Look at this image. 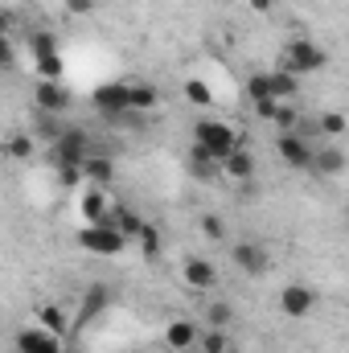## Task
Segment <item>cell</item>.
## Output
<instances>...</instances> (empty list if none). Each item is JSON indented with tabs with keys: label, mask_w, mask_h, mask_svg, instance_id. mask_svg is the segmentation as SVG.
Instances as JSON below:
<instances>
[{
	"label": "cell",
	"mask_w": 349,
	"mask_h": 353,
	"mask_svg": "<svg viewBox=\"0 0 349 353\" xmlns=\"http://www.w3.org/2000/svg\"><path fill=\"white\" fill-rule=\"evenodd\" d=\"M54 157H58V165H83L87 161V136L83 132H62L58 140H54Z\"/></svg>",
	"instance_id": "cell-10"
},
{
	"label": "cell",
	"mask_w": 349,
	"mask_h": 353,
	"mask_svg": "<svg viewBox=\"0 0 349 353\" xmlns=\"http://www.w3.org/2000/svg\"><path fill=\"white\" fill-rule=\"evenodd\" d=\"M66 12H74V17H87V12H94V0H66Z\"/></svg>",
	"instance_id": "cell-34"
},
{
	"label": "cell",
	"mask_w": 349,
	"mask_h": 353,
	"mask_svg": "<svg viewBox=\"0 0 349 353\" xmlns=\"http://www.w3.org/2000/svg\"><path fill=\"white\" fill-rule=\"evenodd\" d=\"M201 341V333H197V325L193 321H173V325H165V345L177 353H185V350H193Z\"/></svg>",
	"instance_id": "cell-12"
},
{
	"label": "cell",
	"mask_w": 349,
	"mask_h": 353,
	"mask_svg": "<svg viewBox=\"0 0 349 353\" xmlns=\"http://www.w3.org/2000/svg\"><path fill=\"white\" fill-rule=\"evenodd\" d=\"M346 152L337 148V144H321L317 148V157H312V173L317 176H341L346 173Z\"/></svg>",
	"instance_id": "cell-11"
},
{
	"label": "cell",
	"mask_w": 349,
	"mask_h": 353,
	"mask_svg": "<svg viewBox=\"0 0 349 353\" xmlns=\"http://www.w3.org/2000/svg\"><path fill=\"white\" fill-rule=\"evenodd\" d=\"M157 99H161V94L148 87V83H132V107H136V111H152Z\"/></svg>",
	"instance_id": "cell-26"
},
{
	"label": "cell",
	"mask_w": 349,
	"mask_h": 353,
	"mask_svg": "<svg viewBox=\"0 0 349 353\" xmlns=\"http://www.w3.org/2000/svg\"><path fill=\"white\" fill-rule=\"evenodd\" d=\"M29 54H33V62H41V58H54V54H58V37H54L50 29H37V33H29Z\"/></svg>",
	"instance_id": "cell-19"
},
{
	"label": "cell",
	"mask_w": 349,
	"mask_h": 353,
	"mask_svg": "<svg viewBox=\"0 0 349 353\" xmlns=\"http://www.w3.org/2000/svg\"><path fill=\"white\" fill-rule=\"evenodd\" d=\"M90 103H94V111L103 119H119V115L136 111L132 107V83H103V87H94Z\"/></svg>",
	"instance_id": "cell-4"
},
{
	"label": "cell",
	"mask_w": 349,
	"mask_h": 353,
	"mask_svg": "<svg viewBox=\"0 0 349 353\" xmlns=\"http://www.w3.org/2000/svg\"><path fill=\"white\" fill-rule=\"evenodd\" d=\"M251 173H255V161H251V152H247V148H239L235 157H226V161H222V176H230V181H247Z\"/></svg>",
	"instance_id": "cell-18"
},
{
	"label": "cell",
	"mask_w": 349,
	"mask_h": 353,
	"mask_svg": "<svg viewBox=\"0 0 349 353\" xmlns=\"http://www.w3.org/2000/svg\"><path fill=\"white\" fill-rule=\"evenodd\" d=\"M136 243H140V251H144L148 259H157V255H161V234H157V226H144V234H140Z\"/></svg>",
	"instance_id": "cell-31"
},
{
	"label": "cell",
	"mask_w": 349,
	"mask_h": 353,
	"mask_svg": "<svg viewBox=\"0 0 349 353\" xmlns=\"http://www.w3.org/2000/svg\"><path fill=\"white\" fill-rule=\"evenodd\" d=\"M79 247H83V251H90V255L115 259V255L128 247V239L115 230V222H99V226H83V230H79Z\"/></svg>",
	"instance_id": "cell-3"
},
{
	"label": "cell",
	"mask_w": 349,
	"mask_h": 353,
	"mask_svg": "<svg viewBox=\"0 0 349 353\" xmlns=\"http://www.w3.org/2000/svg\"><path fill=\"white\" fill-rule=\"evenodd\" d=\"M275 152H279V161L288 165V169H300V173H312V157H317V148L300 136V132H279V140H275Z\"/></svg>",
	"instance_id": "cell-6"
},
{
	"label": "cell",
	"mask_w": 349,
	"mask_h": 353,
	"mask_svg": "<svg viewBox=\"0 0 349 353\" xmlns=\"http://www.w3.org/2000/svg\"><path fill=\"white\" fill-rule=\"evenodd\" d=\"M8 157H17V161H29V157H33V136H21V132H17V136L8 140Z\"/></svg>",
	"instance_id": "cell-30"
},
{
	"label": "cell",
	"mask_w": 349,
	"mask_h": 353,
	"mask_svg": "<svg viewBox=\"0 0 349 353\" xmlns=\"http://www.w3.org/2000/svg\"><path fill=\"white\" fill-rule=\"evenodd\" d=\"M317 308V296H312V288H304V283H288L283 292H279V312L283 316H308Z\"/></svg>",
	"instance_id": "cell-9"
},
{
	"label": "cell",
	"mask_w": 349,
	"mask_h": 353,
	"mask_svg": "<svg viewBox=\"0 0 349 353\" xmlns=\"http://www.w3.org/2000/svg\"><path fill=\"white\" fill-rule=\"evenodd\" d=\"M83 176H90L94 185H107V181L115 176V165H111L107 157H87V161H83Z\"/></svg>",
	"instance_id": "cell-21"
},
{
	"label": "cell",
	"mask_w": 349,
	"mask_h": 353,
	"mask_svg": "<svg viewBox=\"0 0 349 353\" xmlns=\"http://www.w3.org/2000/svg\"><path fill=\"white\" fill-rule=\"evenodd\" d=\"M103 308H107V288H90L87 296H83V316H79V325L94 321V316H99Z\"/></svg>",
	"instance_id": "cell-22"
},
{
	"label": "cell",
	"mask_w": 349,
	"mask_h": 353,
	"mask_svg": "<svg viewBox=\"0 0 349 353\" xmlns=\"http://www.w3.org/2000/svg\"><path fill=\"white\" fill-rule=\"evenodd\" d=\"M275 123H279V132H296V123H300V111H292L288 103H279V111H275Z\"/></svg>",
	"instance_id": "cell-32"
},
{
	"label": "cell",
	"mask_w": 349,
	"mask_h": 353,
	"mask_svg": "<svg viewBox=\"0 0 349 353\" xmlns=\"http://www.w3.org/2000/svg\"><path fill=\"white\" fill-rule=\"evenodd\" d=\"M267 79H271V94H275L279 103H292V99L300 94V74H292L288 66H283V70H271Z\"/></svg>",
	"instance_id": "cell-16"
},
{
	"label": "cell",
	"mask_w": 349,
	"mask_h": 353,
	"mask_svg": "<svg viewBox=\"0 0 349 353\" xmlns=\"http://www.w3.org/2000/svg\"><path fill=\"white\" fill-rule=\"evenodd\" d=\"M189 165H193V173H197V181H218L222 176V161H214L206 148H197L193 144V152H189Z\"/></svg>",
	"instance_id": "cell-17"
},
{
	"label": "cell",
	"mask_w": 349,
	"mask_h": 353,
	"mask_svg": "<svg viewBox=\"0 0 349 353\" xmlns=\"http://www.w3.org/2000/svg\"><path fill=\"white\" fill-rule=\"evenodd\" d=\"M185 283L197 288V292H206V288L218 283V271H214L210 259H189V263H185Z\"/></svg>",
	"instance_id": "cell-15"
},
{
	"label": "cell",
	"mask_w": 349,
	"mask_h": 353,
	"mask_svg": "<svg viewBox=\"0 0 349 353\" xmlns=\"http://www.w3.org/2000/svg\"><path fill=\"white\" fill-rule=\"evenodd\" d=\"M283 66L292 70V74H317V70H325L329 66V54L317 46V41H308V37H292L288 41V50H283Z\"/></svg>",
	"instance_id": "cell-2"
},
{
	"label": "cell",
	"mask_w": 349,
	"mask_h": 353,
	"mask_svg": "<svg viewBox=\"0 0 349 353\" xmlns=\"http://www.w3.org/2000/svg\"><path fill=\"white\" fill-rule=\"evenodd\" d=\"M185 99H189L193 107H210V103H214V94H210V87H206L201 79H185Z\"/></svg>",
	"instance_id": "cell-27"
},
{
	"label": "cell",
	"mask_w": 349,
	"mask_h": 353,
	"mask_svg": "<svg viewBox=\"0 0 349 353\" xmlns=\"http://www.w3.org/2000/svg\"><path fill=\"white\" fill-rule=\"evenodd\" d=\"M37 325H46V329L58 333V337H66V329H70V321H66V312H62L58 304H41V308H37Z\"/></svg>",
	"instance_id": "cell-20"
},
{
	"label": "cell",
	"mask_w": 349,
	"mask_h": 353,
	"mask_svg": "<svg viewBox=\"0 0 349 353\" xmlns=\"http://www.w3.org/2000/svg\"><path fill=\"white\" fill-rule=\"evenodd\" d=\"M201 353H230V333L226 329H206L201 333Z\"/></svg>",
	"instance_id": "cell-24"
},
{
	"label": "cell",
	"mask_w": 349,
	"mask_h": 353,
	"mask_svg": "<svg viewBox=\"0 0 349 353\" xmlns=\"http://www.w3.org/2000/svg\"><path fill=\"white\" fill-rule=\"evenodd\" d=\"M346 128H349L346 111H325V115H321V132H325L329 140H337V136H346Z\"/></svg>",
	"instance_id": "cell-25"
},
{
	"label": "cell",
	"mask_w": 349,
	"mask_h": 353,
	"mask_svg": "<svg viewBox=\"0 0 349 353\" xmlns=\"http://www.w3.org/2000/svg\"><path fill=\"white\" fill-rule=\"evenodd\" d=\"M17 353H66L62 350V337L50 333L46 325H29L17 333Z\"/></svg>",
	"instance_id": "cell-8"
},
{
	"label": "cell",
	"mask_w": 349,
	"mask_h": 353,
	"mask_svg": "<svg viewBox=\"0 0 349 353\" xmlns=\"http://www.w3.org/2000/svg\"><path fill=\"white\" fill-rule=\"evenodd\" d=\"M230 263L239 267L243 275L259 279V275H267V267H271V255H267V247L255 243V239H239V243H230Z\"/></svg>",
	"instance_id": "cell-5"
},
{
	"label": "cell",
	"mask_w": 349,
	"mask_h": 353,
	"mask_svg": "<svg viewBox=\"0 0 349 353\" xmlns=\"http://www.w3.org/2000/svg\"><path fill=\"white\" fill-rule=\"evenodd\" d=\"M201 230H206V239H214V243H222V239H226V226H222L214 214H206V218H201Z\"/></svg>",
	"instance_id": "cell-33"
},
{
	"label": "cell",
	"mask_w": 349,
	"mask_h": 353,
	"mask_svg": "<svg viewBox=\"0 0 349 353\" xmlns=\"http://www.w3.org/2000/svg\"><path fill=\"white\" fill-rule=\"evenodd\" d=\"M70 87L66 83H46V79H37L33 83V107L37 111H46V115H58V111H66L70 107Z\"/></svg>",
	"instance_id": "cell-7"
},
{
	"label": "cell",
	"mask_w": 349,
	"mask_h": 353,
	"mask_svg": "<svg viewBox=\"0 0 349 353\" xmlns=\"http://www.w3.org/2000/svg\"><path fill=\"white\" fill-rule=\"evenodd\" d=\"M111 210H115V205H107V197H103V185H94L87 197H83V218H87V226L111 222Z\"/></svg>",
	"instance_id": "cell-14"
},
{
	"label": "cell",
	"mask_w": 349,
	"mask_h": 353,
	"mask_svg": "<svg viewBox=\"0 0 349 353\" xmlns=\"http://www.w3.org/2000/svg\"><path fill=\"white\" fill-rule=\"evenodd\" d=\"M206 321H210V329H230V321H235V308H230V304H210Z\"/></svg>",
	"instance_id": "cell-28"
},
{
	"label": "cell",
	"mask_w": 349,
	"mask_h": 353,
	"mask_svg": "<svg viewBox=\"0 0 349 353\" xmlns=\"http://www.w3.org/2000/svg\"><path fill=\"white\" fill-rule=\"evenodd\" d=\"M62 54H54V58H41V62H33V79H46V83H58L62 79Z\"/></svg>",
	"instance_id": "cell-23"
},
{
	"label": "cell",
	"mask_w": 349,
	"mask_h": 353,
	"mask_svg": "<svg viewBox=\"0 0 349 353\" xmlns=\"http://www.w3.org/2000/svg\"><path fill=\"white\" fill-rule=\"evenodd\" d=\"M251 8H255V12H271V8H275V0H251Z\"/></svg>",
	"instance_id": "cell-35"
},
{
	"label": "cell",
	"mask_w": 349,
	"mask_h": 353,
	"mask_svg": "<svg viewBox=\"0 0 349 353\" xmlns=\"http://www.w3.org/2000/svg\"><path fill=\"white\" fill-rule=\"evenodd\" d=\"M111 222H115V230H119L128 243H136V239L144 234V226H148V222H144L132 205H115V210H111Z\"/></svg>",
	"instance_id": "cell-13"
},
{
	"label": "cell",
	"mask_w": 349,
	"mask_h": 353,
	"mask_svg": "<svg viewBox=\"0 0 349 353\" xmlns=\"http://www.w3.org/2000/svg\"><path fill=\"white\" fill-rule=\"evenodd\" d=\"M193 144L206 148L214 161H226V157H235V152L243 148L239 132H235L230 123H222V119H197V123H193Z\"/></svg>",
	"instance_id": "cell-1"
},
{
	"label": "cell",
	"mask_w": 349,
	"mask_h": 353,
	"mask_svg": "<svg viewBox=\"0 0 349 353\" xmlns=\"http://www.w3.org/2000/svg\"><path fill=\"white\" fill-rule=\"evenodd\" d=\"M247 99H251V103L275 99V94H271V79H267V74H255V79H247Z\"/></svg>",
	"instance_id": "cell-29"
}]
</instances>
